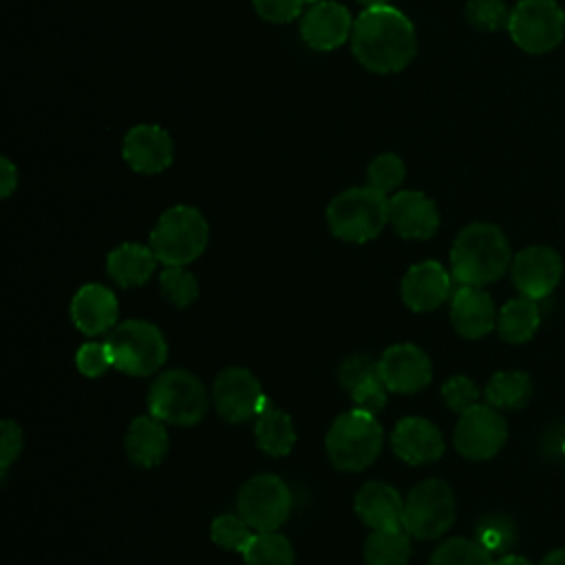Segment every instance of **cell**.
<instances>
[{
  "instance_id": "1",
  "label": "cell",
  "mask_w": 565,
  "mask_h": 565,
  "mask_svg": "<svg viewBox=\"0 0 565 565\" xmlns=\"http://www.w3.org/2000/svg\"><path fill=\"white\" fill-rule=\"evenodd\" d=\"M351 51L373 73H397L417 53L415 26L391 4L366 7L353 22Z\"/></svg>"
},
{
  "instance_id": "2",
  "label": "cell",
  "mask_w": 565,
  "mask_h": 565,
  "mask_svg": "<svg viewBox=\"0 0 565 565\" xmlns=\"http://www.w3.org/2000/svg\"><path fill=\"white\" fill-rule=\"evenodd\" d=\"M512 260L505 234L492 223L466 225L450 249L452 276L461 285L481 287L499 280Z\"/></svg>"
},
{
  "instance_id": "3",
  "label": "cell",
  "mask_w": 565,
  "mask_h": 565,
  "mask_svg": "<svg viewBox=\"0 0 565 565\" xmlns=\"http://www.w3.org/2000/svg\"><path fill=\"white\" fill-rule=\"evenodd\" d=\"M384 444V433L375 413L353 408L335 417L331 424L324 448L331 463L344 472H360L371 466Z\"/></svg>"
},
{
  "instance_id": "4",
  "label": "cell",
  "mask_w": 565,
  "mask_h": 565,
  "mask_svg": "<svg viewBox=\"0 0 565 565\" xmlns=\"http://www.w3.org/2000/svg\"><path fill=\"white\" fill-rule=\"evenodd\" d=\"M207 238L205 216L192 205H174L159 216L150 232V247L166 267H185L205 252Z\"/></svg>"
},
{
  "instance_id": "5",
  "label": "cell",
  "mask_w": 565,
  "mask_h": 565,
  "mask_svg": "<svg viewBox=\"0 0 565 565\" xmlns=\"http://www.w3.org/2000/svg\"><path fill=\"white\" fill-rule=\"evenodd\" d=\"M327 223L333 236L347 243H366L388 223V199L371 185L349 188L331 199Z\"/></svg>"
},
{
  "instance_id": "6",
  "label": "cell",
  "mask_w": 565,
  "mask_h": 565,
  "mask_svg": "<svg viewBox=\"0 0 565 565\" xmlns=\"http://www.w3.org/2000/svg\"><path fill=\"white\" fill-rule=\"evenodd\" d=\"M207 406V388L194 373L185 369H172L161 373L148 391L150 415L166 424L194 426L203 419Z\"/></svg>"
},
{
  "instance_id": "7",
  "label": "cell",
  "mask_w": 565,
  "mask_h": 565,
  "mask_svg": "<svg viewBox=\"0 0 565 565\" xmlns=\"http://www.w3.org/2000/svg\"><path fill=\"white\" fill-rule=\"evenodd\" d=\"M115 369L146 377L152 375L168 358V344L159 327L148 320H124L106 340Z\"/></svg>"
},
{
  "instance_id": "8",
  "label": "cell",
  "mask_w": 565,
  "mask_h": 565,
  "mask_svg": "<svg viewBox=\"0 0 565 565\" xmlns=\"http://www.w3.org/2000/svg\"><path fill=\"white\" fill-rule=\"evenodd\" d=\"M505 29L521 51L541 55L561 44L565 11L556 0H519L510 9Z\"/></svg>"
},
{
  "instance_id": "9",
  "label": "cell",
  "mask_w": 565,
  "mask_h": 565,
  "mask_svg": "<svg viewBox=\"0 0 565 565\" xmlns=\"http://www.w3.org/2000/svg\"><path fill=\"white\" fill-rule=\"evenodd\" d=\"M457 503L450 486L441 479L419 481L404 501L402 525L415 539H439L455 521Z\"/></svg>"
},
{
  "instance_id": "10",
  "label": "cell",
  "mask_w": 565,
  "mask_h": 565,
  "mask_svg": "<svg viewBox=\"0 0 565 565\" xmlns=\"http://www.w3.org/2000/svg\"><path fill=\"white\" fill-rule=\"evenodd\" d=\"M238 514L256 530H278L291 512V492L276 475H254L238 490Z\"/></svg>"
},
{
  "instance_id": "11",
  "label": "cell",
  "mask_w": 565,
  "mask_h": 565,
  "mask_svg": "<svg viewBox=\"0 0 565 565\" xmlns=\"http://www.w3.org/2000/svg\"><path fill=\"white\" fill-rule=\"evenodd\" d=\"M212 402L216 413L230 424L247 422L269 406L260 382L243 366H230L216 375L212 384Z\"/></svg>"
},
{
  "instance_id": "12",
  "label": "cell",
  "mask_w": 565,
  "mask_h": 565,
  "mask_svg": "<svg viewBox=\"0 0 565 565\" xmlns=\"http://www.w3.org/2000/svg\"><path fill=\"white\" fill-rule=\"evenodd\" d=\"M508 437L505 419L490 404H475L459 415L455 426V448L466 459H490L494 457Z\"/></svg>"
},
{
  "instance_id": "13",
  "label": "cell",
  "mask_w": 565,
  "mask_h": 565,
  "mask_svg": "<svg viewBox=\"0 0 565 565\" xmlns=\"http://www.w3.org/2000/svg\"><path fill=\"white\" fill-rule=\"evenodd\" d=\"M561 276L563 260L547 245H530L512 258L514 287L532 300L550 296L556 289Z\"/></svg>"
},
{
  "instance_id": "14",
  "label": "cell",
  "mask_w": 565,
  "mask_h": 565,
  "mask_svg": "<svg viewBox=\"0 0 565 565\" xmlns=\"http://www.w3.org/2000/svg\"><path fill=\"white\" fill-rule=\"evenodd\" d=\"M380 375L388 391L393 393H417L428 386L433 377L430 358L411 342H399L388 347L380 360Z\"/></svg>"
},
{
  "instance_id": "15",
  "label": "cell",
  "mask_w": 565,
  "mask_h": 565,
  "mask_svg": "<svg viewBox=\"0 0 565 565\" xmlns=\"http://www.w3.org/2000/svg\"><path fill=\"white\" fill-rule=\"evenodd\" d=\"M353 33V18L347 7L333 0L311 4L302 15L300 35L313 51H333L344 44Z\"/></svg>"
},
{
  "instance_id": "16",
  "label": "cell",
  "mask_w": 565,
  "mask_h": 565,
  "mask_svg": "<svg viewBox=\"0 0 565 565\" xmlns=\"http://www.w3.org/2000/svg\"><path fill=\"white\" fill-rule=\"evenodd\" d=\"M121 154L135 172L157 174L172 163L174 146L161 126L139 124L126 132Z\"/></svg>"
},
{
  "instance_id": "17",
  "label": "cell",
  "mask_w": 565,
  "mask_h": 565,
  "mask_svg": "<svg viewBox=\"0 0 565 565\" xmlns=\"http://www.w3.org/2000/svg\"><path fill=\"white\" fill-rule=\"evenodd\" d=\"M388 221L402 238L424 241L437 232L439 212L424 192L402 190L388 199Z\"/></svg>"
},
{
  "instance_id": "18",
  "label": "cell",
  "mask_w": 565,
  "mask_h": 565,
  "mask_svg": "<svg viewBox=\"0 0 565 565\" xmlns=\"http://www.w3.org/2000/svg\"><path fill=\"white\" fill-rule=\"evenodd\" d=\"M391 446L393 452L411 466L433 463L444 455V437L439 428L424 417L399 419L393 428Z\"/></svg>"
},
{
  "instance_id": "19",
  "label": "cell",
  "mask_w": 565,
  "mask_h": 565,
  "mask_svg": "<svg viewBox=\"0 0 565 565\" xmlns=\"http://www.w3.org/2000/svg\"><path fill=\"white\" fill-rule=\"evenodd\" d=\"M450 294V274L437 260L415 263L402 278V300L422 313L437 309Z\"/></svg>"
},
{
  "instance_id": "20",
  "label": "cell",
  "mask_w": 565,
  "mask_h": 565,
  "mask_svg": "<svg viewBox=\"0 0 565 565\" xmlns=\"http://www.w3.org/2000/svg\"><path fill=\"white\" fill-rule=\"evenodd\" d=\"M117 316L119 305L115 294L99 282L79 287L71 300V320L86 335H99L117 327Z\"/></svg>"
},
{
  "instance_id": "21",
  "label": "cell",
  "mask_w": 565,
  "mask_h": 565,
  "mask_svg": "<svg viewBox=\"0 0 565 565\" xmlns=\"http://www.w3.org/2000/svg\"><path fill=\"white\" fill-rule=\"evenodd\" d=\"M450 322L466 340L483 338L497 322L494 300L481 287L461 285L450 302Z\"/></svg>"
},
{
  "instance_id": "22",
  "label": "cell",
  "mask_w": 565,
  "mask_h": 565,
  "mask_svg": "<svg viewBox=\"0 0 565 565\" xmlns=\"http://www.w3.org/2000/svg\"><path fill=\"white\" fill-rule=\"evenodd\" d=\"M168 430L166 422L157 419L154 415H139L130 422L124 448L128 459L139 468H154L159 466L168 455Z\"/></svg>"
},
{
  "instance_id": "23",
  "label": "cell",
  "mask_w": 565,
  "mask_h": 565,
  "mask_svg": "<svg viewBox=\"0 0 565 565\" xmlns=\"http://www.w3.org/2000/svg\"><path fill=\"white\" fill-rule=\"evenodd\" d=\"M355 512L371 530L402 525L404 499L402 494L382 481L364 483L355 494Z\"/></svg>"
},
{
  "instance_id": "24",
  "label": "cell",
  "mask_w": 565,
  "mask_h": 565,
  "mask_svg": "<svg viewBox=\"0 0 565 565\" xmlns=\"http://www.w3.org/2000/svg\"><path fill=\"white\" fill-rule=\"evenodd\" d=\"M157 256L152 247L139 243H121L106 258L108 276L124 289L141 287L154 274Z\"/></svg>"
},
{
  "instance_id": "25",
  "label": "cell",
  "mask_w": 565,
  "mask_h": 565,
  "mask_svg": "<svg viewBox=\"0 0 565 565\" xmlns=\"http://www.w3.org/2000/svg\"><path fill=\"white\" fill-rule=\"evenodd\" d=\"M254 435H256L258 448L271 457L289 455L296 444V430H294L291 417L271 404L256 415Z\"/></svg>"
},
{
  "instance_id": "26",
  "label": "cell",
  "mask_w": 565,
  "mask_h": 565,
  "mask_svg": "<svg viewBox=\"0 0 565 565\" xmlns=\"http://www.w3.org/2000/svg\"><path fill=\"white\" fill-rule=\"evenodd\" d=\"M539 322H541V313H539L536 300L527 296L508 300L497 316L499 335L510 344L527 342L536 333Z\"/></svg>"
},
{
  "instance_id": "27",
  "label": "cell",
  "mask_w": 565,
  "mask_h": 565,
  "mask_svg": "<svg viewBox=\"0 0 565 565\" xmlns=\"http://www.w3.org/2000/svg\"><path fill=\"white\" fill-rule=\"evenodd\" d=\"M404 525L373 530L364 543L366 565H406L411 558V539Z\"/></svg>"
},
{
  "instance_id": "28",
  "label": "cell",
  "mask_w": 565,
  "mask_h": 565,
  "mask_svg": "<svg viewBox=\"0 0 565 565\" xmlns=\"http://www.w3.org/2000/svg\"><path fill=\"white\" fill-rule=\"evenodd\" d=\"M532 397V380L523 371H499L486 386V399L494 408H521Z\"/></svg>"
},
{
  "instance_id": "29",
  "label": "cell",
  "mask_w": 565,
  "mask_h": 565,
  "mask_svg": "<svg viewBox=\"0 0 565 565\" xmlns=\"http://www.w3.org/2000/svg\"><path fill=\"white\" fill-rule=\"evenodd\" d=\"M241 556L245 565H294V547L276 530L256 532Z\"/></svg>"
},
{
  "instance_id": "30",
  "label": "cell",
  "mask_w": 565,
  "mask_h": 565,
  "mask_svg": "<svg viewBox=\"0 0 565 565\" xmlns=\"http://www.w3.org/2000/svg\"><path fill=\"white\" fill-rule=\"evenodd\" d=\"M492 554L486 552L477 541L448 539L430 556L428 565H492Z\"/></svg>"
},
{
  "instance_id": "31",
  "label": "cell",
  "mask_w": 565,
  "mask_h": 565,
  "mask_svg": "<svg viewBox=\"0 0 565 565\" xmlns=\"http://www.w3.org/2000/svg\"><path fill=\"white\" fill-rule=\"evenodd\" d=\"M159 289L161 296L166 298V302H170L177 309H185L190 307L196 296H199V282L194 278L192 271H188L185 267H166L159 274Z\"/></svg>"
},
{
  "instance_id": "32",
  "label": "cell",
  "mask_w": 565,
  "mask_h": 565,
  "mask_svg": "<svg viewBox=\"0 0 565 565\" xmlns=\"http://www.w3.org/2000/svg\"><path fill=\"white\" fill-rule=\"evenodd\" d=\"M256 530L241 514H218L210 525V539L227 552H245Z\"/></svg>"
},
{
  "instance_id": "33",
  "label": "cell",
  "mask_w": 565,
  "mask_h": 565,
  "mask_svg": "<svg viewBox=\"0 0 565 565\" xmlns=\"http://www.w3.org/2000/svg\"><path fill=\"white\" fill-rule=\"evenodd\" d=\"M404 177H406V166L395 152L377 154L366 168V185H371L382 194H388L395 188H399Z\"/></svg>"
},
{
  "instance_id": "34",
  "label": "cell",
  "mask_w": 565,
  "mask_h": 565,
  "mask_svg": "<svg viewBox=\"0 0 565 565\" xmlns=\"http://www.w3.org/2000/svg\"><path fill=\"white\" fill-rule=\"evenodd\" d=\"M477 543L490 554H503L514 543V523L503 514H490L477 525Z\"/></svg>"
},
{
  "instance_id": "35",
  "label": "cell",
  "mask_w": 565,
  "mask_h": 565,
  "mask_svg": "<svg viewBox=\"0 0 565 565\" xmlns=\"http://www.w3.org/2000/svg\"><path fill=\"white\" fill-rule=\"evenodd\" d=\"M510 9L503 0H468L466 20L479 31H499L508 26Z\"/></svg>"
},
{
  "instance_id": "36",
  "label": "cell",
  "mask_w": 565,
  "mask_h": 565,
  "mask_svg": "<svg viewBox=\"0 0 565 565\" xmlns=\"http://www.w3.org/2000/svg\"><path fill=\"white\" fill-rule=\"evenodd\" d=\"M441 397L446 402V406L455 413H463L468 408H472L475 404H479V388L475 386V382L466 375H452L450 380L444 382L441 386Z\"/></svg>"
},
{
  "instance_id": "37",
  "label": "cell",
  "mask_w": 565,
  "mask_h": 565,
  "mask_svg": "<svg viewBox=\"0 0 565 565\" xmlns=\"http://www.w3.org/2000/svg\"><path fill=\"white\" fill-rule=\"evenodd\" d=\"M375 375H380V364H377V360H373L371 355H364V353L349 355L338 369V380H340L342 388H347V391H353L358 384H362Z\"/></svg>"
},
{
  "instance_id": "38",
  "label": "cell",
  "mask_w": 565,
  "mask_h": 565,
  "mask_svg": "<svg viewBox=\"0 0 565 565\" xmlns=\"http://www.w3.org/2000/svg\"><path fill=\"white\" fill-rule=\"evenodd\" d=\"M75 364H77L79 373L86 375V377L104 375L113 366L106 342H86V344H82L75 353Z\"/></svg>"
},
{
  "instance_id": "39",
  "label": "cell",
  "mask_w": 565,
  "mask_h": 565,
  "mask_svg": "<svg viewBox=\"0 0 565 565\" xmlns=\"http://www.w3.org/2000/svg\"><path fill=\"white\" fill-rule=\"evenodd\" d=\"M355 408H362V411H369V413H375L380 408L386 406V397H388V388L382 380V375H375L362 384H358L353 391H349Z\"/></svg>"
},
{
  "instance_id": "40",
  "label": "cell",
  "mask_w": 565,
  "mask_h": 565,
  "mask_svg": "<svg viewBox=\"0 0 565 565\" xmlns=\"http://www.w3.org/2000/svg\"><path fill=\"white\" fill-rule=\"evenodd\" d=\"M0 475L7 477L11 463L22 452V428L13 419H4L0 426Z\"/></svg>"
},
{
  "instance_id": "41",
  "label": "cell",
  "mask_w": 565,
  "mask_h": 565,
  "mask_svg": "<svg viewBox=\"0 0 565 565\" xmlns=\"http://www.w3.org/2000/svg\"><path fill=\"white\" fill-rule=\"evenodd\" d=\"M256 13L267 22H291L300 15L305 0H252Z\"/></svg>"
},
{
  "instance_id": "42",
  "label": "cell",
  "mask_w": 565,
  "mask_h": 565,
  "mask_svg": "<svg viewBox=\"0 0 565 565\" xmlns=\"http://www.w3.org/2000/svg\"><path fill=\"white\" fill-rule=\"evenodd\" d=\"M0 168H2V179H0L2 196L7 199L15 190V185H18V170H15V166L7 157L0 159Z\"/></svg>"
},
{
  "instance_id": "43",
  "label": "cell",
  "mask_w": 565,
  "mask_h": 565,
  "mask_svg": "<svg viewBox=\"0 0 565 565\" xmlns=\"http://www.w3.org/2000/svg\"><path fill=\"white\" fill-rule=\"evenodd\" d=\"M492 565H532V563L527 558H523V556H516V554H503Z\"/></svg>"
},
{
  "instance_id": "44",
  "label": "cell",
  "mask_w": 565,
  "mask_h": 565,
  "mask_svg": "<svg viewBox=\"0 0 565 565\" xmlns=\"http://www.w3.org/2000/svg\"><path fill=\"white\" fill-rule=\"evenodd\" d=\"M541 565H565V550H554V552H550V554L541 561Z\"/></svg>"
},
{
  "instance_id": "45",
  "label": "cell",
  "mask_w": 565,
  "mask_h": 565,
  "mask_svg": "<svg viewBox=\"0 0 565 565\" xmlns=\"http://www.w3.org/2000/svg\"><path fill=\"white\" fill-rule=\"evenodd\" d=\"M364 7H384L391 4V0H360Z\"/></svg>"
},
{
  "instance_id": "46",
  "label": "cell",
  "mask_w": 565,
  "mask_h": 565,
  "mask_svg": "<svg viewBox=\"0 0 565 565\" xmlns=\"http://www.w3.org/2000/svg\"><path fill=\"white\" fill-rule=\"evenodd\" d=\"M305 2H309V4H316V2H322V0H305Z\"/></svg>"
}]
</instances>
